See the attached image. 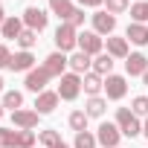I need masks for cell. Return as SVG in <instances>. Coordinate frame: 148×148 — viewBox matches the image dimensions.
<instances>
[{"label":"cell","instance_id":"83f0119b","mask_svg":"<svg viewBox=\"0 0 148 148\" xmlns=\"http://www.w3.org/2000/svg\"><path fill=\"white\" fill-rule=\"evenodd\" d=\"M35 44H38V32H35V29H23V32L18 35V47H21V49H29V52H32Z\"/></svg>","mask_w":148,"mask_h":148},{"label":"cell","instance_id":"6da1fadb","mask_svg":"<svg viewBox=\"0 0 148 148\" xmlns=\"http://www.w3.org/2000/svg\"><path fill=\"white\" fill-rule=\"evenodd\" d=\"M55 47H58V52H76L79 49V29L76 26H70V23H58V29H55Z\"/></svg>","mask_w":148,"mask_h":148},{"label":"cell","instance_id":"9a60e30c","mask_svg":"<svg viewBox=\"0 0 148 148\" xmlns=\"http://www.w3.org/2000/svg\"><path fill=\"white\" fill-rule=\"evenodd\" d=\"M9 70H15V73H29V70H35V55H32L29 49L15 52L12 61H9Z\"/></svg>","mask_w":148,"mask_h":148},{"label":"cell","instance_id":"ac0fdd59","mask_svg":"<svg viewBox=\"0 0 148 148\" xmlns=\"http://www.w3.org/2000/svg\"><path fill=\"white\" fill-rule=\"evenodd\" d=\"M125 38H128V44L145 47V44H148V23H128Z\"/></svg>","mask_w":148,"mask_h":148},{"label":"cell","instance_id":"d6a6232c","mask_svg":"<svg viewBox=\"0 0 148 148\" xmlns=\"http://www.w3.org/2000/svg\"><path fill=\"white\" fill-rule=\"evenodd\" d=\"M9 61H12L9 47H6V44H0V70H3V67H9Z\"/></svg>","mask_w":148,"mask_h":148},{"label":"cell","instance_id":"d590c367","mask_svg":"<svg viewBox=\"0 0 148 148\" xmlns=\"http://www.w3.org/2000/svg\"><path fill=\"white\" fill-rule=\"evenodd\" d=\"M6 18H9V15H6V12H3V6H0V23H3V21H6Z\"/></svg>","mask_w":148,"mask_h":148},{"label":"cell","instance_id":"2e32d148","mask_svg":"<svg viewBox=\"0 0 148 148\" xmlns=\"http://www.w3.org/2000/svg\"><path fill=\"white\" fill-rule=\"evenodd\" d=\"M145 70H148V58L142 52H131L125 58V73L128 76H145Z\"/></svg>","mask_w":148,"mask_h":148},{"label":"cell","instance_id":"74e56055","mask_svg":"<svg viewBox=\"0 0 148 148\" xmlns=\"http://www.w3.org/2000/svg\"><path fill=\"white\" fill-rule=\"evenodd\" d=\"M3 110H6V108H3V102H0V119H3Z\"/></svg>","mask_w":148,"mask_h":148},{"label":"cell","instance_id":"f1b7e54d","mask_svg":"<svg viewBox=\"0 0 148 148\" xmlns=\"http://www.w3.org/2000/svg\"><path fill=\"white\" fill-rule=\"evenodd\" d=\"M99 142H96V134H90V131H82V134H76V142H73V148H96Z\"/></svg>","mask_w":148,"mask_h":148},{"label":"cell","instance_id":"7a4b0ae2","mask_svg":"<svg viewBox=\"0 0 148 148\" xmlns=\"http://www.w3.org/2000/svg\"><path fill=\"white\" fill-rule=\"evenodd\" d=\"M116 125H119V131H122V136H139L142 134V122H139V116H134V110L131 108H116Z\"/></svg>","mask_w":148,"mask_h":148},{"label":"cell","instance_id":"ffe728a7","mask_svg":"<svg viewBox=\"0 0 148 148\" xmlns=\"http://www.w3.org/2000/svg\"><path fill=\"white\" fill-rule=\"evenodd\" d=\"M105 110H108V99H102V96H90L87 105H84V113H87L90 119H102Z\"/></svg>","mask_w":148,"mask_h":148},{"label":"cell","instance_id":"4dcf8cb0","mask_svg":"<svg viewBox=\"0 0 148 148\" xmlns=\"http://www.w3.org/2000/svg\"><path fill=\"white\" fill-rule=\"evenodd\" d=\"M105 6H108V12L116 18V15H122V12L131 9V0H105Z\"/></svg>","mask_w":148,"mask_h":148},{"label":"cell","instance_id":"8d00e7d4","mask_svg":"<svg viewBox=\"0 0 148 148\" xmlns=\"http://www.w3.org/2000/svg\"><path fill=\"white\" fill-rule=\"evenodd\" d=\"M55 148H70V145H67V142H58V145H55Z\"/></svg>","mask_w":148,"mask_h":148},{"label":"cell","instance_id":"484cf974","mask_svg":"<svg viewBox=\"0 0 148 148\" xmlns=\"http://www.w3.org/2000/svg\"><path fill=\"white\" fill-rule=\"evenodd\" d=\"M87 122H90V116L84 113V108H82V110H73V113H70V128L76 131V134L87 131Z\"/></svg>","mask_w":148,"mask_h":148},{"label":"cell","instance_id":"9c48e42d","mask_svg":"<svg viewBox=\"0 0 148 148\" xmlns=\"http://www.w3.org/2000/svg\"><path fill=\"white\" fill-rule=\"evenodd\" d=\"M47 82H49V73H47L44 67H35V70H29V73H26V79H23L26 90H29V93H35V96L47 90Z\"/></svg>","mask_w":148,"mask_h":148},{"label":"cell","instance_id":"e575fe53","mask_svg":"<svg viewBox=\"0 0 148 148\" xmlns=\"http://www.w3.org/2000/svg\"><path fill=\"white\" fill-rule=\"evenodd\" d=\"M142 136L148 139V116H145V122H142Z\"/></svg>","mask_w":148,"mask_h":148},{"label":"cell","instance_id":"d6986e66","mask_svg":"<svg viewBox=\"0 0 148 148\" xmlns=\"http://www.w3.org/2000/svg\"><path fill=\"white\" fill-rule=\"evenodd\" d=\"M23 18H6L0 23V38H9V41H18V35L23 32Z\"/></svg>","mask_w":148,"mask_h":148},{"label":"cell","instance_id":"5bb4252c","mask_svg":"<svg viewBox=\"0 0 148 148\" xmlns=\"http://www.w3.org/2000/svg\"><path fill=\"white\" fill-rule=\"evenodd\" d=\"M105 49H108L110 58H128V55H131V49H128V38H119V35H108Z\"/></svg>","mask_w":148,"mask_h":148},{"label":"cell","instance_id":"4fadbf2b","mask_svg":"<svg viewBox=\"0 0 148 148\" xmlns=\"http://www.w3.org/2000/svg\"><path fill=\"white\" fill-rule=\"evenodd\" d=\"M93 70V58L82 49H76L70 55V73H79V76H87V73Z\"/></svg>","mask_w":148,"mask_h":148},{"label":"cell","instance_id":"30bf717a","mask_svg":"<svg viewBox=\"0 0 148 148\" xmlns=\"http://www.w3.org/2000/svg\"><path fill=\"white\" fill-rule=\"evenodd\" d=\"M125 93H128V82H125V76H110L105 79V96L110 99V102H119V99H125Z\"/></svg>","mask_w":148,"mask_h":148},{"label":"cell","instance_id":"5b68a950","mask_svg":"<svg viewBox=\"0 0 148 148\" xmlns=\"http://www.w3.org/2000/svg\"><path fill=\"white\" fill-rule=\"evenodd\" d=\"M79 49L82 52H87L90 58H96V55H102L105 52V38L99 35V32H79Z\"/></svg>","mask_w":148,"mask_h":148},{"label":"cell","instance_id":"3957f363","mask_svg":"<svg viewBox=\"0 0 148 148\" xmlns=\"http://www.w3.org/2000/svg\"><path fill=\"white\" fill-rule=\"evenodd\" d=\"M79 93H82V76L79 73H64L58 79V96L64 102H73V99H79Z\"/></svg>","mask_w":148,"mask_h":148},{"label":"cell","instance_id":"7c38bea8","mask_svg":"<svg viewBox=\"0 0 148 148\" xmlns=\"http://www.w3.org/2000/svg\"><path fill=\"white\" fill-rule=\"evenodd\" d=\"M58 102H61L58 90H44V93L35 96V110H38L41 116H47V113H52V110L58 108Z\"/></svg>","mask_w":148,"mask_h":148},{"label":"cell","instance_id":"f35d334b","mask_svg":"<svg viewBox=\"0 0 148 148\" xmlns=\"http://www.w3.org/2000/svg\"><path fill=\"white\" fill-rule=\"evenodd\" d=\"M142 82H145V84H148V70H145V76H142Z\"/></svg>","mask_w":148,"mask_h":148},{"label":"cell","instance_id":"4316f807","mask_svg":"<svg viewBox=\"0 0 148 148\" xmlns=\"http://www.w3.org/2000/svg\"><path fill=\"white\" fill-rule=\"evenodd\" d=\"M38 142H41L44 148H55V145L61 142V134H58V131H52V128H47V131H38Z\"/></svg>","mask_w":148,"mask_h":148},{"label":"cell","instance_id":"ba28073f","mask_svg":"<svg viewBox=\"0 0 148 148\" xmlns=\"http://www.w3.org/2000/svg\"><path fill=\"white\" fill-rule=\"evenodd\" d=\"M38 119H41L38 110H26V108H21V110L12 113V128H18V131H35V128H38Z\"/></svg>","mask_w":148,"mask_h":148},{"label":"cell","instance_id":"e0dca14e","mask_svg":"<svg viewBox=\"0 0 148 148\" xmlns=\"http://www.w3.org/2000/svg\"><path fill=\"white\" fill-rule=\"evenodd\" d=\"M82 90L87 93V99H90V96H99V93L105 90V79L99 76V73H93V70H90L87 76H82Z\"/></svg>","mask_w":148,"mask_h":148},{"label":"cell","instance_id":"7402d4cb","mask_svg":"<svg viewBox=\"0 0 148 148\" xmlns=\"http://www.w3.org/2000/svg\"><path fill=\"white\" fill-rule=\"evenodd\" d=\"M93 73H99L102 79H108L110 73H113V58H110L108 52H102V55H96V58H93Z\"/></svg>","mask_w":148,"mask_h":148},{"label":"cell","instance_id":"52a82bcc","mask_svg":"<svg viewBox=\"0 0 148 148\" xmlns=\"http://www.w3.org/2000/svg\"><path fill=\"white\" fill-rule=\"evenodd\" d=\"M21 18H23V26H26V29H35V32H44L47 23H49V15H47L41 6H26Z\"/></svg>","mask_w":148,"mask_h":148},{"label":"cell","instance_id":"ab89813d","mask_svg":"<svg viewBox=\"0 0 148 148\" xmlns=\"http://www.w3.org/2000/svg\"><path fill=\"white\" fill-rule=\"evenodd\" d=\"M0 93H3V76H0Z\"/></svg>","mask_w":148,"mask_h":148},{"label":"cell","instance_id":"603a6c76","mask_svg":"<svg viewBox=\"0 0 148 148\" xmlns=\"http://www.w3.org/2000/svg\"><path fill=\"white\" fill-rule=\"evenodd\" d=\"M18 145H21L18 128H0V148H18Z\"/></svg>","mask_w":148,"mask_h":148},{"label":"cell","instance_id":"44dd1931","mask_svg":"<svg viewBox=\"0 0 148 148\" xmlns=\"http://www.w3.org/2000/svg\"><path fill=\"white\" fill-rule=\"evenodd\" d=\"M73 9H76V6H73V0H49V12H52V15H58V18H61V23H64V21H70Z\"/></svg>","mask_w":148,"mask_h":148},{"label":"cell","instance_id":"8fae6325","mask_svg":"<svg viewBox=\"0 0 148 148\" xmlns=\"http://www.w3.org/2000/svg\"><path fill=\"white\" fill-rule=\"evenodd\" d=\"M90 21H93V32H99V35H113V29H116V18H113L108 9L93 12Z\"/></svg>","mask_w":148,"mask_h":148},{"label":"cell","instance_id":"1f68e13d","mask_svg":"<svg viewBox=\"0 0 148 148\" xmlns=\"http://www.w3.org/2000/svg\"><path fill=\"white\" fill-rule=\"evenodd\" d=\"M84 18H87V15H84V9H73L70 21H64V23H70V26H76V29H79V26H84Z\"/></svg>","mask_w":148,"mask_h":148},{"label":"cell","instance_id":"277c9868","mask_svg":"<svg viewBox=\"0 0 148 148\" xmlns=\"http://www.w3.org/2000/svg\"><path fill=\"white\" fill-rule=\"evenodd\" d=\"M47 73H49V79H61L64 73H70V58L64 55V52H49L47 58H44V64H41Z\"/></svg>","mask_w":148,"mask_h":148},{"label":"cell","instance_id":"836d02e7","mask_svg":"<svg viewBox=\"0 0 148 148\" xmlns=\"http://www.w3.org/2000/svg\"><path fill=\"white\" fill-rule=\"evenodd\" d=\"M82 3V9L87 6V9H99V6H105V0H79Z\"/></svg>","mask_w":148,"mask_h":148},{"label":"cell","instance_id":"f546056e","mask_svg":"<svg viewBox=\"0 0 148 148\" xmlns=\"http://www.w3.org/2000/svg\"><path fill=\"white\" fill-rule=\"evenodd\" d=\"M131 110H134V116H148V96H134Z\"/></svg>","mask_w":148,"mask_h":148},{"label":"cell","instance_id":"d4e9b609","mask_svg":"<svg viewBox=\"0 0 148 148\" xmlns=\"http://www.w3.org/2000/svg\"><path fill=\"white\" fill-rule=\"evenodd\" d=\"M131 23H148V0H136L131 6Z\"/></svg>","mask_w":148,"mask_h":148},{"label":"cell","instance_id":"8992f818","mask_svg":"<svg viewBox=\"0 0 148 148\" xmlns=\"http://www.w3.org/2000/svg\"><path fill=\"white\" fill-rule=\"evenodd\" d=\"M119 139H122V131L116 122H102L99 131H96V142L102 148H119Z\"/></svg>","mask_w":148,"mask_h":148},{"label":"cell","instance_id":"cb8c5ba5","mask_svg":"<svg viewBox=\"0 0 148 148\" xmlns=\"http://www.w3.org/2000/svg\"><path fill=\"white\" fill-rule=\"evenodd\" d=\"M0 102H3V108H9V110L15 113V110L23 108V93H21V90H6Z\"/></svg>","mask_w":148,"mask_h":148}]
</instances>
